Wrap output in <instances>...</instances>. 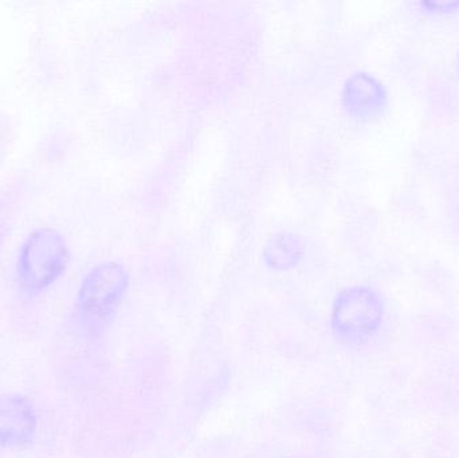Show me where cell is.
<instances>
[{
	"instance_id": "cell-2",
	"label": "cell",
	"mask_w": 459,
	"mask_h": 458,
	"mask_svg": "<svg viewBox=\"0 0 459 458\" xmlns=\"http://www.w3.org/2000/svg\"><path fill=\"white\" fill-rule=\"evenodd\" d=\"M69 249L64 237L51 228L38 229L27 237L19 252L16 274L27 295H39L64 274Z\"/></svg>"
},
{
	"instance_id": "cell-4",
	"label": "cell",
	"mask_w": 459,
	"mask_h": 458,
	"mask_svg": "<svg viewBox=\"0 0 459 458\" xmlns=\"http://www.w3.org/2000/svg\"><path fill=\"white\" fill-rule=\"evenodd\" d=\"M37 413L27 398L0 394V448L21 449L31 443Z\"/></svg>"
},
{
	"instance_id": "cell-6",
	"label": "cell",
	"mask_w": 459,
	"mask_h": 458,
	"mask_svg": "<svg viewBox=\"0 0 459 458\" xmlns=\"http://www.w3.org/2000/svg\"><path fill=\"white\" fill-rule=\"evenodd\" d=\"M304 246L301 239L291 233H278L264 247V258L274 271H290L301 261Z\"/></svg>"
},
{
	"instance_id": "cell-5",
	"label": "cell",
	"mask_w": 459,
	"mask_h": 458,
	"mask_svg": "<svg viewBox=\"0 0 459 458\" xmlns=\"http://www.w3.org/2000/svg\"><path fill=\"white\" fill-rule=\"evenodd\" d=\"M380 88L374 78L367 74H355L345 83L344 107L353 115L364 116L372 112L380 99Z\"/></svg>"
},
{
	"instance_id": "cell-1",
	"label": "cell",
	"mask_w": 459,
	"mask_h": 458,
	"mask_svg": "<svg viewBox=\"0 0 459 458\" xmlns=\"http://www.w3.org/2000/svg\"><path fill=\"white\" fill-rule=\"evenodd\" d=\"M129 285L126 266L115 261L100 264L82 280L78 290L75 315L89 333L101 330L120 306Z\"/></svg>"
},
{
	"instance_id": "cell-3",
	"label": "cell",
	"mask_w": 459,
	"mask_h": 458,
	"mask_svg": "<svg viewBox=\"0 0 459 458\" xmlns=\"http://www.w3.org/2000/svg\"><path fill=\"white\" fill-rule=\"evenodd\" d=\"M382 300L366 287L342 290L333 304L332 331L334 338L345 344H360L379 331L383 322Z\"/></svg>"
}]
</instances>
